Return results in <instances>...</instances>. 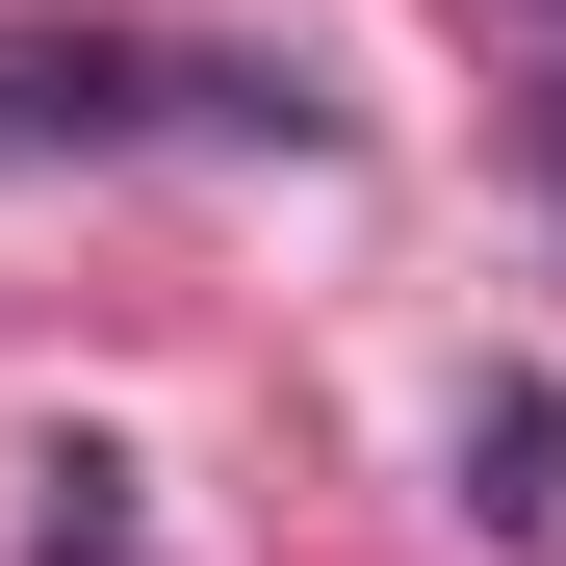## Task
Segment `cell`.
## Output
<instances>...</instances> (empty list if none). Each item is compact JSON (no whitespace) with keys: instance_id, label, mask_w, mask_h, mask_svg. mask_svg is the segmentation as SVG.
<instances>
[{"instance_id":"obj_1","label":"cell","mask_w":566,"mask_h":566,"mask_svg":"<svg viewBox=\"0 0 566 566\" xmlns=\"http://www.w3.org/2000/svg\"><path fill=\"white\" fill-rule=\"evenodd\" d=\"M155 129H207V155H335V104H310V77H258V52L0 27V155H155Z\"/></svg>"}]
</instances>
